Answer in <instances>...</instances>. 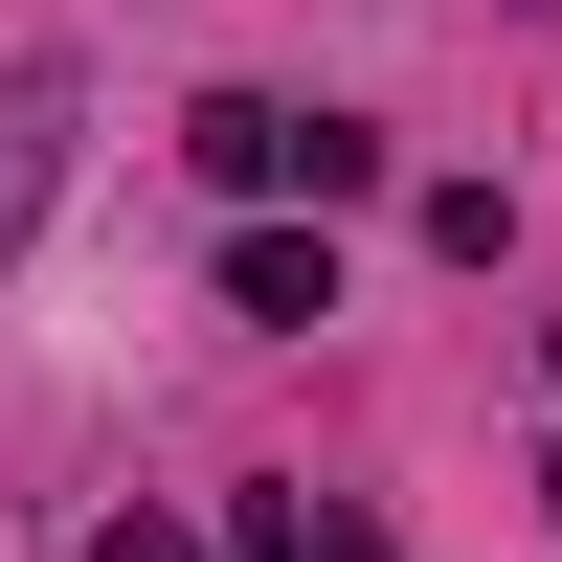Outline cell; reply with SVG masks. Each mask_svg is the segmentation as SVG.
I'll return each instance as SVG.
<instances>
[{
  "mask_svg": "<svg viewBox=\"0 0 562 562\" xmlns=\"http://www.w3.org/2000/svg\"><path fill=\"white\" fill-rule=\"evenodd\" d=\"M180 158H203L225 203H315V225H338L360 180H383V135H360V113H293V90H203V113H180Z\"/></svg>",
  "mask_w": 562,
  "mask_h": 562,
  "instance_id": "obj_1",
  "label": "cell"
},
{
  "mask_svg": "<svg viewBox=\"0 0 562 562\" xmlns=\"http://www.w3.org/2000/svg\"><path fill=\"white\" fill-rule=\"evenodd\" d=\"M225 315H248V338H315V315H338V225L248 203V225H225Z\"/></svg>",
  "mask_w": 562,
  "mask_h": 562,
  "instance_id": "obj_2",
  "label": "cell"
},
{
  "mask_svg": "<svg viewBox=\"0 0 562 562\" xmlns=\"http://www.w3.org/2000/svg\"><path fill=\"white\" fill-rule=\"evenodd\" d=\"M68 135H90V68H0V248L45 225V180H68Z\"/></svg>",
  "mask_w": 562,
  "mask_h": 562,
  "instance_id": "obj_3",
  "label": "cell"
},
{
  "mask_svg": "<svg viewBox=\"0 0 562 562\" xmlns=\"http://www.w3.org/2000/svg\"><path fill=\"white\" fill-rule=\"evenodd\" d=\"M90 562H225L203 518H158V495H113V518H90Z\"/></svg>",
  "mask_w": 562,
  "mask_h": 562,
  "instance_id": "obj_4",
  "label": "cell"
},
{
  "mask_svg": "<svg viewBox=\"0 0 562 562\" xmlns=\"http://www.w3.org/2000/svg\"><path fill=\"white\" fill-rule=\"evenodd\" d=\"M540 518H562V450H540Z\"/></svg>",
  "mask_w": 562,
  "mask_h": 562,
  "instance_id": "obj_5",
  "label": "cell"
},
{
  "mask_svg": "<svg viewBox=\"0 0 562 562\" xmlns=\"http://www.w3.org/2000/svg\"><path fill=\"white\" fill-rule=\"evenodd\" d=\"M540 360H562V338H540Z\"/></svg>",
  "mask_w": 562,
  "mask_h": 562,
  "instance_id": "obj_6",
  "label": "cell"
}]
</instances>
